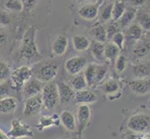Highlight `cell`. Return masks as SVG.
I'll list each match as a JSON object with an SVG mask.
<instances>
[{
  "mask_svg": "<svg viewBox=\"0 0 150 139\" xmlns=\"http://www.w3.org/2000/svg\"><path fill=\"white\" fill-rule=\"evenodd\" d=\"M38 55V46L35 42V29L30 28L24 34L20 49V56L26 60L35 59Z\"/></svg>",
  "mask_w": 150,
  "mask_h": 139,
  "instance_id": "obj_1",
  "label": "cell"
},
{
  "mask_svg": "<svg viewBox=\"0 0 150 139\" xmlns=\"http://www.w3.org/2000/svg\"><path fill=\"white\" fill-rule=\"evenodd\" d=\"M42 100H43V106L47 110H52L58 105L60 101L59 98V91L58 86L56 83L53 82H49L46 83L42 89Z\"/></svg>",
  "mask_w": 150,
  "mask_h": 139,
  "instance_id": "obj_2",
  "label": "cell"
},
{
  "mask_svg": "<svg viewBox=\"0 0 150 139\" xmlns=\"http://www.w3.org/2000/svg\"><path fill=\"white\" fill-rule=\"evenodd\" d=\"M32 70L27 66H21L10 73V83L9 85L14 90H21L24 84L32 78Z\"/></svg>",
  "mask_w": 150,
  "mask_h": 139,
  "instance_id": "obj_3",
  "label": "cell"
},
{
  "mask_svg": "<svg viewBox=\"0 0 150 139\" xmlns=\"http://www.w3.org/2000/svg\"><path fill=\"white\" fill-rule=\"evenodd\" d=\"M8 136L12 139L23 138V137H33V129L25 122L19 119H14L11 121V128L8 133Z\"/></svg>",
  "mask_w": 150,
  "mask_h": 139,
  "instance_id": "obj_4",
  "label": "cell"
},
{
  "mask_svg": "<svg viewBox=\"0 0 150 139\" xmlns=\"http://www.w3.org/2000/svg\"><path fill=\"white\" fill-rule=\"evenodd\" d=\"M58 73V64L54 61H49L39 67L37 71V79L42 83H49L52 81Z\"/></svg>",
  "mask_w": 150,
  "mask_h": 139,
  "instance_id": "obj_5",
  "label": "cell"
},
{
  "mask_svg": "<svg viewBox=\"0 0 150 139\" xmlns=\"http://www.w3.org/2000/svg\"><path fill=\"white\" fill-rule=\"evenodd\" d=\"M88 65V60L85 57L82 56H75L68 59L65 61V70L71 75H76L81 73L86 66Z\"/></svg>",
  "mask_w": 150,
  "mask_h": 139,
  "instance_id": "obj_6",
  "label": "cell"
},
{
  "mask_svg": "<svg viewBox=\"0 0 150 139\" xmlns=\"http://www.w3.org/2000/svg\"><path fill=\"white\" fill-rule=\"evenodd\" d=\"M150 124L149 117L144 114L133 115L128 122V128L134 133H143L148 129Z\"/></svg>",
  "mask_w": 150,
  "mask_h": 139,
  "instance_id": "obj_7",
  "label": "cell"
},
{
  "mask_svg": "<svg viewBox=\"0 0 150 139\" xmlns=\"http://www.w3.org/2000/svg\"><path fill=\"white\" fill-rule=\"evenodd\" d=\"M91 109L87 104H81L79 105L77 109V114H76V131L79 133L83 132L87 126L89 125V122L91 120Z\"/></svg>",
  "mask_w": 150,
  "mask_h": 139,
  "instance_id": "obj_8",
  "label": "cell"
},
{
  "mask_svg": "<svg viewBox=\"0 0 150 139\" xmlns=\"http://www.w3.org/2000/svg\"><path fill=\"white\" fill-rule=\"evenodd\" d=\"M42 96L37 95L34 96H30L26 99L23 107V114L25 116H34L37 115L41 111L43 108Z\"/></svg>",
  "mask_w": 150,
  "mask_h": 139,
  "instance_id": "obj_9",
  "label": "cell"
},
{
  "mask_svg": "<svg viewBox=\"0 0 150 139\" xmlns=\"http://www.w3.org/2000/svg\"><path fill=\"white\" fill-rule=\"evenodd\" d=\"M43 86L44 83L40 82L38 79L31 78L23 85V95L26 98L30 96L40 95L41 92H42Z\"/></svg>",
  "mask_w": 150,
  "mask_h": 139,
  "instance_id": "obj_10",
  "label": "cell"
},
{
  "mask_svg": "<svg viewBox=\"0 0 150 139\" xmlns=\"http://www.w3.org/2000/svg\"><path fill=\"white\" fill-rule=\"evenodd\" d=\"M57 86H58V91H59V98H60L59 102L61 103L62 106H64L75 96V91L71 87V85H69L66 83H64V82L58 83Z\"/></svg>",
  "mask_w": 150,
  "mask_h": 139,
  "instance_id": "obj_11",
  "label": "cell"
},
{
  "mask_svg": "<svg viewBox=\"0 0 150 139\" xmlns=\"http://www.w3.org/2000/svg\"><path fill=\"white\" fill-rule=\"evenodd\" d=\"M60 125V118L57 114H53L51 116H41L37 123V129L38 131H43L50 127H58Z\"/></svg>",
  "mask_w": 150,
  "mask_h": 139,
  "instance_id": "obj_12",
  "label": "cell"
},
{
  "mask_svg": "<svg viewBox=\"0 0 150 139\" xmlns=\"http://www.w3.org/2000/svg\"><path fill=\"white\" fill-rule=\"evenodd\" d=\"M129 85H130L131 89L136 94L144 95L150 92V79L142 78L132 80L130 82Z\"/></svg>",
  "mask_w": 150,
  "mask_h": 139,
  "instance_id": "obj_13",
  "label": "cell"
},
{
  "mask_svg": "<svg viewBox=\"0 0 150 139\" xmlns=\"http://www.w3.org/2000/svg\"><path fill=\"white\" fill-rule=\"evenodd\" d=\"M60 122L62 123L66 130L70 132H76V121L75 115L69 110H64L59 116Z\"/></svg>",
  "mask_w": 150,
  "mask_h": 139,
  "instance_id": "obj_14",
  "label": "cell"
},
{
  "mask_svg": "<svg viewBox=\"0 0 150 139\" xmlns=\"http://www.w3.org/2000/svg\"><path fill=\"white\" fill-rule=\"evenodd\" d=\"M75 101L77 104H91L97 101V96L91 90H80L75 93Z\"/></svg>",
  "mask_w": 150,
  "mask_h": 139,
  "instance_id": "obj_15",
  "label": "cell"
},
{
  "mask_svg": "<svg viewBox=\"0 0 150 139\" xmlns=\"http://www.w3.org/2000/svg\"><path fill=\"white\" fill-rule=\"evenodd\" d=\"M79 16L86 20H94L99 14V7L96 4H87L79 10Z\"/></svg>",
  "mask_w": 150,
  "mask_h": 139,
  "instance_id": "obj_16",
  "label": "cell"
},
{
  "mask_svg": "<svg viewBox=\"0 0 150 139\" xmlns=\"http://www.w3.org/2000/svg\"><path fill=\"white\" fill-rule=\"evenodd\" d=\"M67 47H68V40H67L66 36H64V35H59L54 40L51 50H52V53L55 56L60 57L65 54Z\"/></svg>",
  "mask_w": 150,
  "mask_h": 139,
  "instance_id": "obj_17",
  "label": "cell"
},
{
  "mask_svg": "<svg viewBox=\"0 0 150 139\" xmlns=\"http://www.w3.org/2000/svg\"><path fill=\"white\" fill-rule=\"evenodd\" d=\"M18 108V101L14 97L7 96L0 98V112L4 114L13 113Z\"/></svg>",
  "mask_w": 150,
  "mask_h": 139,
  "instance_id": "obj_18",
  "label": "cell"
},
{
  "mask_svg": "<svg viewBox=\"0 0 150 139\" xmlns=\"http://www.w3.org/2000/svg\"><path fill=\"white\" fill-rule=\"evenodd\" d=\"M72 42H73V46L75 50L79 51V52L80 51L87 50L90 47L91 45V41L86 36H84V35H80V34L75 35L73 39H72Z\"/></svg>",
  "mask_w": 150,
  "mask_h": 139,
  "instance_id": "obj_19",
  "label": "cell"
},
{
  "mask_svg": "<svg viewBox=\"0 0 150 139\" xmlns=\"http://www.w3.org/2000/svg\"><path fill=\"white\" fill-rule=\"evenodd\" d=\"M90 48H91L92 56H93L96 59L100 61H103L105 59V54H103L105 45H103V43L97 42V41L94 40V41H92V42H91Z\"/></svg>",
  "mask_w": 150,
  "mask_h": 139,
  "instance_id": "obj_20",
  "label": "cell"
},
{
  "mask_svg": "<svg viewBox=\"0 0 150 139\" xmlns=\"http://www.w3.org/2000/svg\"><path fill=\"white\" fill-rule=\"evenodd\" d=\"M137 24L143 30L149 32L150 31V14L146 11H138L135 15Z\"/></svg>",
  "mask_w": 150,
  "mask_h": 139,
  "instance_id": "obj_21",
  "label": "cell"
},
{
  "mask_svg": "<svg viewBox=\"0 0 150 139\" xmlns=\"http://www.w3.org/2000/svg\"><path fill=\"white\" fill-rule=\"evenodd\" d=\"M88 86L87 81L85 79V76L83 73H77L74 75V78L71 80V87L74 89V91H80L86 89Z\"/></svg>",
  "mask_w": 150,
  "mask_h": 139,
  "instance_id": "obj_22",
  "label": "cell"
},
{
  "mask_svg": "<svg viewBox=\"0 0 150 139\" xmlns=\"http://www.w3.org/2000/svg\"><path fill=\"white\" fill-rule=\"evenodd\" d=\"M120 89V84H118L117 82L115 81V80H109V81H107L102 86L103 92L105 93V95L109 96H115L117 93H118Z\"/></svg>",
  "mask_w": 150,
  "mask_h": 139,
  "instance_id": "obj_23",
  "label": "cell"
},
{
  "mask_svg": "<svg viewBox=\"0 0 150 139\" xmlns=\"http://www.w3.org/2000/svg\"><path fill=\"white\" fill-rule=\"evenodd\" d=\"M150 51V43L147 41H143L136 44L135 47L133 48V56L136 59L144 58V56L147 55Z\"/></svg>",
  "mask_w": 150,
  "mask_h": 139,
  "instance_id": "obj_24",
  "label": "cell"
},
{
  "mask_svg": "<svg viewBox=\"0 0 150 139\" xmlns=\"http://www.w3.org/2000/svg\"><path fill=\"white\" fill-rule=\"evenodd\" d=\"M135 15H136V11L135 9L133 8H128L125 10V12L123 13V15L120 17V19L118 20H120V26L124 28L129 26L130 24H132V22H133V20L135 19Z\"/></svg>",
  "mask_w": 150,
  "mask_h": 139,
  "instance_id": "obj_25",
  "label": "cell"
},
{
  "mask_svg": "<svg viewBox=\"0 0 150 139\" xmlns=\"http://www.w3.org/2000/svg\"><path fill=\"white\" fill-rule=\"evenodd\" d=\"M91 35L94 37L95 41L101 43H105L107 41L106 28L103 24H98L91 30Z\"/></svg>",
  "mask_w": 150,
  "mask_h": 139,
  "instance_id": "obj_26",
  "label": "cell"
},
{
  "mask_svg": "<svg viewBox=\"0 0 150 139\" xmlns=\"http://www.w3.org/2000/svg\"><path fill=\"white\" fill-rule=\"evenodd\" d=\"M120 49L113 43H108L107 45H105L103 54H105V59H109L111 61L115 60L118 57V55H120Z\"/></svg>",
  "mask_w": 150,
  "mask_h": 139,
  "instance_id": "obj_27",
  "label": "cell"
},
{
  "mask_svg": "<svg viewBox=\"0 0 150 139\" xmlns=\"http://www.w3.org/2000/svg\"><path fill=\"white\" fill-rule=\"evenodd\" d=\"M133 73L137 79L146 78L150 74V65L146 63H139L133 67Z\"/></svg>",
  "mask_w": 150,
  "mask_h": 139,
  "instance_id": "obj_28",
  "label": "cell"
},
{
  "mask_svg": "<svg viewBox=\"0 0 150 139\" xmlns=\"http://www.w3.org/2000/svg\"><path fill=\"white\" fill-rule=\"evenodd\" d=\"M126 10V6L125 3L123 1H120V0H117L116 2H114V6H113V10H112V19L113 22H117L120 19V17L123 15V13L125 12Z\"/></svg>",
  "mask_w": 150,
  "mask_h": 139,
  "instance_id": "obj_29",
  "label": "cell"
},
{
  "mask_svg": "<svg viewBox=\"0 0 150 139\" xmlns=\"http://www.w3.org/2000/svg\"><path fill=\"white\" fill-rule=\"evenodd\" d=\"M84 76L85 79L87 81L88 86L92 85L94 84L95 80V74H96V65L93 63L88 64L86 66V68L84 69Z\"/></svg>",
  "mask_w": 150,
  "mask_h": 139,
  "instance_id": "obj_30",
  "label": "cell"
},
{
  "mask_svg": "<svg viewBox=\"0 0 150 139\" xmlns=\"http://www.w3.org/2000/svg\"><path fill=\"white\" fill-rule=\"evenodd\" d=\"M128 36L134 41L140 40L143 35V29L137 23H132L129 25L128 28Z\"/></svg>",
  "mask_w": 150,
  "mask_h": 139,
  "instance_id": "obj_31",
  "label": "cell"
},
{
  "mask_svg": "<svg viewBox=\"0 0 150 139\" xmlns=\"http://www.w3.org/2000/svg\"><path fill=\"white\" fill-rule=\"evenodd\" d=\"M114 6V1L105 3L100 10V16L103 22H108L112 19V10Z\"/></svg>",
  "mask_w": 150,
  "mask_h": 139,
  "instance_id": "obj_32",
  "label": "cell"
},
{
  "mask_svg": "<svg viewBox=\"0 0 150 139\" xmlns=\"http://www.w3.org/2000/svg\"><path fill=\"white\" fill-rule=\"evenodd\" d=\"M127 67V59L125 56L118 55V57L116 59L115 62V69L117 73H121L122 71L126 69Z\"/></svg>",
  "mask_w": 150,
  "mask_h": 139,
  "instance_id": "obj_33",
  "label": "cell"
},
{
  "mask_svg": "<svg viewBox=\"0 0 150 139\" xmlns=\"http://www.w3.org/2000/svg\"><path fill=\"white\" fill-rule=\"evenodd\" d=\"M10 76V69L9 66L4 62V61H0V83L6 81Z\"/></svg>",
  "mask_w": 150,
  "mask_h": 139,
  "instance_id": "obj_34",
  "label": "cell"
},
{
  "mask_svg": "<svg viewBox=\"0 0 150 139\" xmlns=\"http://www.w3.org/2000/svg\"><path fill=\"white\" fill-rule=\"evenodd\" d=\"M107 73V67L105 65H96V74L94 83H100L102 82L106 75Z\"/></svg>",
  "mask_w": 150,
  "mask_h": 139,
  "instance_id": "obj_35",
  "label": "cell"
},
{
  "mask_svg": "<svg viewBox=\"0 0 150 139\" xmlns=\"http://www.w3.org/2000/svg\"><path fill=\"white\" fill-rule=\"evenodd\" d=\"M6 7L8 9L12 10V11H22L23 8V5L20 0H8L6 3Z\"/></svg>",
  "mask_w": 150,
  "mask_h": 139,
  "instance_id": "obj_36",
  "label": "cell"
},
{
  "mask_svg": "<svg viewBox=\"0 0 150 139\" xmlns=\"http://www.w3.org/2000/svg\"><path fill=\"white\" fill-rule=\"evenodd\" d=\"M112 43L114 45H116L118 48L120 50H122L123 46H124V42H125V36L124 34L120 32H117V34H115L113 35V37L111 38Z\"/></svg>",
  "mask_w": 150,
  "mask_h": 139,
  "instance_id": "obj_37",
  "label": "cell"
},
{
  "mask_svg": "<svg viewBox=\"0 0 150 139\" xmlns=\"http://www.w3.org/2000/svg\"><path fill=\"white\" fill-rule=\"evenodd\" d=\"M120 24H117L116 22H111L106 28V35H107V40H111L113 35L120 32Z\"/></svg>",
  "mask_w": 150,
  "mask_h": 139,
  "instance_id": "obj_38",
  "label": "cell"
},
{
  "mask_svg": "<svg viewBox=\"0 0 150 139\" xmlns=\"http://www.w3.org/2000/svg\"><path fill=\"white\" fill-rule=\"evenodd\" d=\"M9 94V86L7 83H0V98L7 97Z\"/></svg>",
  "mask_w": 150,
  "mask_h": 139,
  "instance_id": "obj_39",
  "label": "cell"
},
{
  "mask_svg": "<svg viewBox=\"0 0 150 139\" xmlns=\"http://www.w3.org/2000/svg\"><path fill=\"white\" fill-rule=\"evenodd\" d=\"M10 22V19L8 16V14L4 12H0V24L3 26H7Z\"/></svg>",
  "mask_w": 150,
  "mask_h": 139,
  "instance_id": "obj_40",
  "label": "cell"
},
{
  "mask_svg": "<svg viewBox=\"0 0 150 139\" xmlns=\"http://www.w3.org/2000/svg\"><path fill=\"white\" fill-rule=\"evenodd\" d=\"M7 43H8L7 34L0 30V45H6Z\"/></svg>",
  "mask_w": 150,
  "mask_h": 139,
  "instance_id": "obj_41",
  "label": "cell"
},
{
  "mask_svg": "<svg viewBox=\"0 0 150 139\" xmlns=\"http://www.w3.org/2000/svg\"><path fill=\"white\" fill-rule=\"evenodd\" d=\"M146 0H129V3H130L132 7H141L146 3Z\"/></svg>",
  "mask_w": 150,
  "mask_h": 139,
  "instance_id": "obj_42",
  "label": "cell"
},
{
  "mask_svg": "<svg viewBox=\"0 0 150 139\" xmlns=\"http://www.w3.org/2000/svg\"><path fill=\"white\" fill-rule=\"evenodd\" d=\"M142 136L139 133H129L126 139H142Z\"/></svg>",
  "mask_w": 150,
  "mask_h": 139,
  "instance_id": "obj_43",
  "label": "cell"
},
{
  "mask_svg": "<svg viewBox=\"0 0 150 139\" xmlns=\"http://www.w3.org/2000/svg\"><path fill=\"white\" fill-rule=\"evenodd\" d=\"M0 139H12V138H10L8 136V133H6L1 128H0Z\"/></svg>",
  "mask_w": 150,
  "mask_h": 139,
  "instance_id": "obj_44",
  "label": "cell"
},
{
  "mask_svg": "<svg viewBox=\"0 0 150 139\" xmlns=\"http://www.w3.org/2000/svg\"><path fill=\"white\" fill-rule=\"evenodd\" d=\"M142 139H150V135H146L142 137Z\"/></svg>",
  "mask_w": 150,
  "mask_h": 139,
  "instance_id": "obj_45",
  "label": "cell"
},
{
  "mask_svg": "<svg viewBox=\"0 0 150 139\" xmlns=\"http://www.w3.org/2000/svg\"><path fill=\"white\" fill-rule=\"evenodd\" d=\"M73 139H83V138H82V136H81L80 133H79V136H76V137H75V138H73Z\"/></svg>",
  "mask_w": 150,
  "mask_h": 139,
  "instance_id": "obj_46",
  "label": "cell"
}]
</instances>
